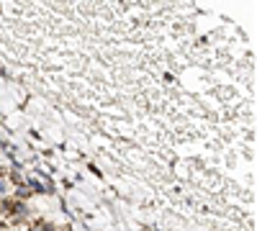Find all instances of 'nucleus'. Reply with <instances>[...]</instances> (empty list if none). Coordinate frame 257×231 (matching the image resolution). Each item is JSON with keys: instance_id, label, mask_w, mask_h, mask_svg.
Listing matches in <instances>:
<instances>
[{"instance_id": "2", "label": "nucleus", "mask_w": 257, "mask_h": 231, "mask_svg": "<svg viewBox=\"0 0 257 231\" xmlns=\"http://www.w3.org/2000/svg\"><path fill=\"white\" fill-rule=\"evenodd\" d=\"M54 228H57V223L52 218H47V216H36L29 223V231H54Z\"/></svg>"}, {"instance_id": "5", "label": "nucleus", "mask_w": 257, "mask_h": 231, "mask_svg": "<svg viewBox=\"0 0 257 231\" xmlns=\"http://www.w3.org/2000/svg\"><path fill=\"white\" fill-rule=\"evenodd\" d=\"M88 167H90V172H93V175H98V177H103V172L98 170V167H95V164H88Z\"/></svg>"}, {"instance_id": "1", "label": "nucleus", "mask_w": 257, "mask_h": 231, "mask_svg": "<svg viewBox=\"0 0 257 231\" xmlns=\"http://www.w3.org/2000/svg\"><path fill=\"white\" fill-rule=\"evenodd\" d=\"M34 175H36V180H39V193H41V195H54V193H57V182H54V177H52L47 170H41V167H39Z\"/></svg>"}, {"instance_id": "3", "label": "nucleus", "mask_w": 257, "mask_h": 231, "mask_svg": "<svg viewBox=\"0 0 257 231\" xmlns=\"http://www.w3.org/2000/svg\"><path fill=\"white\" fill-rule=\"evenodd\" d=\"M11 193H13L11 180H8V177H0V198H8Z\"/></svg>"}, {"instance_id": "4", "label": "nucleus", "mask_w": 257, "mask_h": 231, "mask_svg": "<svg viewBox=\"0 0 257 231\" xmlns=\"http://www.w3.org/2000/svg\"><path fill=\"white\" fill-rule=\"evenodd\" d=\"M54 231H75V228H72V223H57Z\"/></svg>"}]
</instances>
